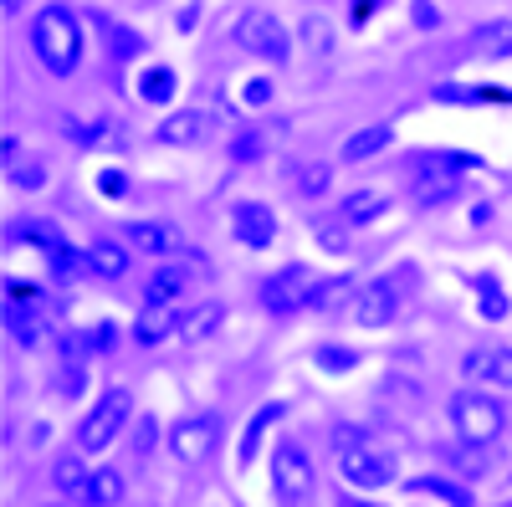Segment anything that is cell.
<instances>
[{
	"label": "cell",
	"instance_id": "obj_43",
	"mask_svg": "<svg viewBox=\"0 0 512 507\" xmlns=\"http://www.w3.org/2000/svg\"><path fill=\"white\" fill-rule=\"evenodd\" d=\"M57 507H62V502H57Z\"/></svg>",
	"mask_w": 512,
	"mask_h": 507
},
{
	"label": "cell",
	"instance_id": "obj_20",
	"mask_svg": "<svg viewBox=\"0 0 512 507\" xmlns=\"http://www.w3.org/2000/svg\"><path fill=\"white\" fill-rule=\"evenodd\" d=\"M405 492L436 497V502H446V507H472V487H466V482H451V477H415V482H405Z\"/></svg>",
	"mask_w": 512,
	"mask_h": 507
},
{
	"label": "cell",
	"instance_id": "obj_38",
	"mask_svg": "<svg viewBox=\"0 0 512 507\" xmlns=\"http://www.w3.org/2000/svg\"><path fill=\"white\" fill-rule=\"evenodd\" d=\"M154 446V420L149 415H139V431H134V451H149Z\"/></svg>",
	"mask_w": 512,
	"mask_h": 507
},
{
	"label": "cell",
	"instance_id": "obj_16",
	"mask_svg": "<svg viewBox=\"0 0 512 507\" xmlns=\"http://www.w3.org/2000/svg\"><path fill=\"white\" fill-rule=\"evenodd\" d=\"M180 333V318L175 308H164V303H144V313L134 318V344H164V338H175Z\"/></svg>",
	"mask_w": 512,
	"mask_h": 507
},
{
	"label": "cell",
	"instance_id": "obj_25",
	"mask_svg": "<svg viewBox=\"0 0 512 507\" xmlns=\"http://www.w3.org/2000/svg\"><path fill=\"white\" fill-rule=\"evenodd\" d=\"M472 52L477 57H512V21H487L472 31Z\"/></svg>",
	"mask_w": 512,
	"mask_h": 507
},
{
	"label": "cell",
	"instance_id": "obj_13",
	"mask_svg": "<svg viewBox=\"0 0 512 507\" xmlns=\"http://www.w3.org/2000/svg\"><path fill=\"white\" fill-rule=\"evenodd\" d=\"M88 477H93V467H88V456H82L77 446L52 461V492H57L62 502H77L82 487H88Z\"/></svg>",
	"mask_w": 512,
	"mask_h": 507
},
{
	"label": "cell",
	"instance_id": "obj_34",
	"mask_svg": "<svg viewBox=\"0 0 512 507\" xmlns=\"http://www.w3.org/2000/svg\"><path fill=\"white\" fill-rule=\"evenodd\" d=\"M11 169V185H21V190H41L47 185V169H41L36 159H26V164H6Z\"/></svg>",
	"mask_w": 512,
	"mask_h": 507
},
{
	"label": "cell",
	"instance_id": "obj_2",
	"mask_svg": "<svg viewBox=\"0 0 512 507\" xmlns=\"http://www.w3.org/2000/svg\"><path fill=\"white\" fill-rule=\"evenodd\" d=\"M338 472H344L349 487L379 492L400 477V451H390L384 441H369L359 431H344V451H338Z\"/></svg>",
	"mask_w": 512,
	"mask_h": 507
},
{
	"label": "cell",
	"instance_id": "obj_27",
	"mask_svg": "<svg viewBox=\"0 0 512 507\" xmlns=\"http://www.w3.org/2000/svg\"><path fill=\"white\" fill-rule=\"evenodd\" d=\"M175 88H180L175 67H149L144 82H139V98H144V103H169V98H175Z\"/></svg>",
	"mask_w": 512,
	"mask_h": 507
},
{
	"label": "cell",
	"instance_id": "obj_40",
	"mask_svg": "<svg viewBox=\"0 0 512 507\" xmlns=\"http://www.w3.org/2000/svg\"><path fill=\"white\" fill-rule=\"evenodd\" d=\"M195 21H200V0H190V6L180 11V21H175V26H180V31H195Z\"/></svg>",
	"mask_w": 512,
	"mask_h": 507
},
{
	"label": "cell",
	"instance_id": "obj_41",
	"mask_svg": "<svg viewBox=\"0 0 512 507\" xmlns=\"http://www.w3.org/2000/svg\"><path fill=\"white\" fill-rule=\"evenodd\" d=\"M333 502H338V507H374V502H359V497H354V492H338V497H333Z\"/></svg>",
	"mask_w": 512,
	"mask_h": 507
},
{
	"label": "cell",
	"instance_id": "obj_29",
	"mask_svg": "<svg viewBox=\"0 0 512 507\" xmlns=\"http://www.w3.org/2000/svg\"><path fill=\"white\" fill-rule=\"evenodd\" d=\"M349 231H354V226H349L344 216H333V221H318L313 236H318V246L328 251V257H344V251H349Z\"/></svg>",
	"mask_w": 512,
	"mask_h": 507
},
{
	"label": "cell",
	"instance_id": "obj_26",
	"mask_svg": "<svg viewBox=\"0 0 512 507\" xmlns=\"http://www.w3.org/2000/svg\"><path fill=\"white\" fill-rule=\"evenodd\" d=\"M221 323H226V308L221 303H200L190 318H180V338H185V344H200V338H210Z\"/></svg>",
	"mask_w": 512,
	"mask_h": 507
},
{
	"label": "cell",
	"instance_id": "obj_28",
	"mask_svg": "<svg viewBox=\"0 0 512 507\" xmlns=\"http://www.w3.org/2000/svg\"><path fill=\"white\" fill-rule=\"evenodd\" d=\"M451 195H456V180H436L431 169L415 175V205H446Z\"/></svg>",
	"mask_w": 512,
	"mask_h": 507
},
{
	"label": "cell",
	"instance_id": "obj_5",
	"mask_svg": "<svg viewBox=\"0 0 512 507\" xmlns=\"http://www.w3.org/2000/svg\"><path fill=\"white\" fill-rule=\"evenodd\" d=\"M451 426L466 446H492L507 426V410L497 395H482V390H461L451 400Z\"/></svg>",
	"mask_w": 512,
	"mask_h": 507
},
{
	"label": "cell",
	"instance_id": "obj_11",
	"mask_svg": "<svg viewBox=\"0 0 512 507\" xmlns=\"http://www.w3.org/2000/svg\"><path fill=\"white\" fill-rule=\"evenodd\" d=\"M159 144H175V149H195L210 139V113L200 108H175V113H164V123L154 129Z\"/></svg>",
	"mask_w": 512,
	"mask_h": 507
},
{
	"label": "cell",
	"instance_id": "obj_8",
	"mask_svg": "<svg viewBox=\"0 0 512 507\" xmlns=\"http://www.w3.org/2000/svg\"><path fill=\"white\" fill-rule=\"evenodd\" d=\"M313 282H318V277H313L303 262H292V267L272 272V277L262 282V308L277 313V318H287V313H308V292H313Z\"/></svg>",
	"mask_w": 512,
	"mask_h": 507
},
{
	"label": "cell",
	"instance_id": "obj_18",
	"mask_svg": "<svg viewBox=\"0 0 512 507\" xmlns=\"http://www.w3.org/2000/svg\"><path fill=\"white\" fill-rule=\"evenodd\" d=\"M384 210H390V195H379V190H354V195L338 200V216L349 226H374Z\"/></svg>",
	"mask_w": 512,
	"mask_h": 507
},
{
	"label": "cell",
	"instance_id": "obj_37",
	"mask_svg": "<svg viewBox=\"0 0 512 507\" xmlns=\"http://www.w3.org/2000/svg\"><path fill=\"white\" fill-rule=\"evenodd\" d=\"M410 21L425 26V31H436V26H441V11L431 6V0H415V6H410Z\"/></svg>",
	"mask_w": 512,
	"mask_h": 507
},
{
	"label": "cell",
	"instance_id": "obj_33",
	"mask_svg": "<svg viewBox=\"0 0 512 507\" xmlns=\"http://www.w3.org/2000/svg\"><path fill=\"white\" fill-rule=\"evenodd\" d=\"M262 154H267V139L256 134V129L236 134V144H231V159H236V164H251V159H262Z\"/></svg>",
	"mask_w": 512,
	"mask_h": 507
},
{
	"label": "cell",
	"instance_id": "obj_36",
	"mask_svg": "<svg viewBox=\"0 0 512 507\" xmlns=\"http://www.w3.org/2000/svg\"><path fill=\"white\" fill-rule=\"evenodd\" d=\"M241 103H246V108H262V103H272V82H267V77H251L246 88H241Z\"/></svg>",
	"mask_w": 512,
	"mask_h": 507
},
{
	"label": "cell",
	"instance_id": "obj_42",
	"mask_svg": "<svg viewBox=\"0 0 512 507\" xmlns=\"http://www.w3.org/2000/svg\"><path fill=\"white\" fill-rule=\"evenodd\" d=\"M0 11H6V16H21V0H0Z\"/></svg>",
	"mask_w": 512,
	"mask_h": 507
},
{
	"label": "cell",
	"instance_id": "obj_21",
	"mask_svg": "<svg viewBox=\"0 0 512 507\" xmlns=\"http://www.w3.org/2000/svg\"><path fill=\"white\" fill-rule=\"evenodd\" d=\"M292 190L303 195V200H323V195L333 190V164H328V159L297 164V169H292Z\"/></svg>",
	"mask_w": 512,
	"mask_h": 507
},
{
	"label": "cell",
	"instance_id": "obj_3",
	"mask_svg": "<svg viewBox=\"0 0 512 507\" xmlns=\"http://www.w3.org/2000/svg\"><path fill=\"white\" fill-rule=\"evenodd\" d=\"M128 415H134V395L128 390H108V395H98V405L77 420V451L82 456H98V451H108L113 441H118V431L128 426Z\"/></svg>",
	"mask_w": 512,
	"mask_h": 507
},
{
	"label": "cell",
	"instance_id": "obj_15",
	"mask_svg": "<svg viewBox=\"0 0 512 507\" xmlns=\"http://www.w3.org/2000/svg\"><path fill=\"white\" fill-rule=\"evenodd\" d=\"M82 267H88L93 277H103V282H118V277H128V246H118V241H93L88 251H82Z\"/></svg>",
	"mask_w": 512,
	"mask_h": 507
},
{
	"label": "cell",
	"instance_id": "obj_9",
	"mask_svg": "<svg viewBox=\"0 0 512 507\" xmlns=\"http://www.w3.org/2000/svg\"><path fill=\"white\" fill-rule=\"evenodd\" d=\"M400 272L395 277H374L369 287H359V298H354V318L359 328H390V318L400 313Z\"/></svg>",
	"mask_w": 512,
	"mask_h": 507
},
{
	"label": "cell",
	"instance_id": "obj_30",
	"mask_svg": "<svg viewBox=\"0 0 512 507\" xmlns=\"http://www.w3.org/2000/svg\"><path fill=\"white\" fill-rule=\"evenodd\" d=\"M313 364H318V369H328V374H349V369L359 364V349H338V344H323V349H313Z\"/></svg>",
	"mask_w": 512,
	"mask_h": 507
},
{
	"label": "cell",
	"instance_id": "obj_6",
	"mask_svg": "<svg viewBox=\"0 0 512 507\" xmlns=\"http://www.w3.org/2000/svg\"><path fill=\"white\" fill-rule=\"evenodd\" d=\"M318 472H313V456L297 446V441H277L272 446V492L282 507H303L313 492Z\"/></svg>",
	"mask_w": 512,
	"mask_h": 507
},
{
	"label": "cell",
	"instance_id": "obj_32",
	"mask_svg": "<svg viewBox=\"0 0 512 507\" xmlns=\"http://www.w3.org/2000/svg\"><path fill=\"white\" fill-rule=\"evenodd\" d=\"M482 379H492L497 390H512V349H487V369Z\"/></svg>",
	"mask_w": 512,
	"mask_h": 507
},
{
	"label": "cell",
	"instance_id": "obj_14",
	"mask_svg": "<svg viewBox=\"0 0 512 507\" xmlns=\"http://www.w3.org/2000/svg\"><path fill=\"white\" fill-rule=\"evenodd\" d=\"M123 241L134 251H144V257H169V251H180V236L169 226H159V221H128Z\"/></svg>",
	"mask_w": 512,
	"mask_h": 507
},
{
	"label": "cell",
	"instance_id": "obj_12",
	"mask_svg": "<svg viewBox=\"0 0 512 507\" xmlns=\"http://www.w3.org/2000/svg\"><path fill=\"white\" fill-rule=\"evenodd\" d=\"M287 415V405L282 400H272V405H262L251 420H246V431H241V446H236V472H251V461H256V451H262V441H267V431L277 426V420Z\"/></svg>",
	"mask_w": 512,
	"mask_h": 507
},
{
	"label": "cell",
	"instance_id": "obj_22",
	"mask_svg": "<svg viewBox=\"0 0 512 507\" xmlns=\"http://www.w3.org/2000/svg\"><path fill=\"white\" fill-rule=\"evenodd\" d=\"M77 502H82V507H118V502H123V472L98 467V472L88 477V487H82Z\"/></svg>",
	"mask_w": 512,
	"mask_h": 507
},
{
	"label": "cell",
	"instance_id": "obj_39",
	"mask_svg": "<svg viewBox=\"0 0 512 507\" xmlns=\"http://www.w3.org/2000/svg\"><path fill=\"white\" fill-rule=\"evenodd\" d=\"M308 36H313V52H328V26L323 21H308Z\"/></svg>",
	"mask_w": 512,
	"mask_h": 507
},
{
	"label": "cell",
	"instance_id": "obj_10",
	"mask_svg": "<svg viewBox=\"0 0 512 507\" xmlns=\"http://www.w3.org/2000/svg\"><path fill=\"white\" fill-rule=\"evenodd\" d=\"M231 231H236L241 246L267 251V246L277 241V216H272V205H262V200H236V205H231Z\"/></svg>",
	"mask_w": 512,
	"mask_h": 507
},
{
	"label": "cell",
	"instance_id": "obj_19",
	"mask_svg": "<svg viewBox=\"0 0 512 507\" xmlns=\"http://www.w3.org/2000/svg\"><path fill=\"white\" fill-rule=\"evenodd\" d=\"M6 241H11V246H47V251H62V246H67V241H62V226H57V221H41V216L16 221V226L6 231Z\"/></svg>",
	"mask_w": 512,
	"mask_h": 507
},
{
	"label": "cell",
	"instance_id": "obj_1",
	"mask_svg": "<svg viewBox=\"0 0 512 507\" xmlns=\"http://www.w3.org/2000/svg\"><path fill=\"white\" fill-rule=\"evenodd\" d=\"M31 52L52 77H72L82 67V21L67 6H41L31 21Z\"/></svg>",
	"mask_w": 512,
	"mask_h": 507
},
{
	"label": "cell",
	"instance_id": "obj_7",
	"mask_svg": "<svg viewBox=\"0 0 512 507\" xmlns=\"http://www.w3.org/2000/svg\"><path fill=\"white\" fill-rule=\"evenodd\" d=\"M236 41H241L251 57H262V62H272V67H287V62H292V31H287L272 11H241Z\"/></svg>",
	"mask_w": 512,
	"mask_h": 507
},
{
	"label": "cell",
	"instance_id": "obj_35",
	"mask_svg": "<svg viewBox=\"0 0 512 507\" xmlns=\"http://www.w3.org/2000/svg\"><path fill=\"white\" fill-rule=\"evenodd\" d=\"M108 31H113V52L118 57H139L144 52V36L139 31H128V26H108Z\"/></svg>",
	"mask_w": 512,
	"mask_h": 507
},
{
	"label": "cell",
	"instance_id": "obj_23",
	"mask_svg": "<svg viewBox=\"0 0 512 507\" xmlns=\"http://www.w3.org/2000/svg\"><path fill=\"white\" fill-rule=\"evenodd\" d=\"M185 298V272L180 267H159L149 282H144V303H164V308H175Z\"/></svg>",
	"mask_w": 512,
	"mask_h": 507
},
{
	"label": "cell",
	"instance_id": "obj_31",
	"mask_svg": "<svg viewBox=\"0 0 512 507\" xmlns=\"http://www.w3.org/2000/svg\"><path fill=\"white\" fill-rule=\"evenodd\" d=\"M477 298H482V318H487V323H502V318H507V298L497 292L492 277H477Z\"/></svg>",
	"mask_w": 512,
	"mask_h": 507
},
{
	"label": "cell",
	"instance_id": "obj_24",
	"mask_svg": "<svg viewBox=\"0 0 512 507\" xmlns=\"http://www.w3.org/2000/svg\"><path fill=\"white\" fill-rule=\"evenodd\" d=\"M349 277H318L313 282V292H308V313H338L349 303Z\"/></svg>",
	"mask_w": 512,
	"mask_h": 507
},
{
	"label": "cell",
	"instance_id": "obj_17",
	"mask_svg": "<svg viewBox=\"0 0 512 507\" xmlns=\"http://www.w3.org/2000/svg\"><path fill=\"white\" fill-rule=\"evenodd\" d=\"M390 144H395V129H390V123H369V129H359V134L344 139V154H338V159H344V164H364V159L384 154Z\"/></svg>",
	"mask_w": 512,
	"mask_h": 507
},
{
	"label": "cell",
	"instance_id": "obj_4",
	"mask_svg": "<svg viewBox=\"0 0 512 507\" xmlns=\"http://www.w3.org/2000/svg\"><path fill=\"white\" fill-rule=\"evenodd\" d=\"M221 431H226L221 410H190L164 431V446H169L175 461H185V467H200V461L221 446Z\"/></svg>",
	"mask_w": 512,
	"mask_h": 507
}]
</instances>
